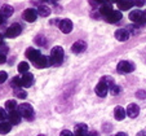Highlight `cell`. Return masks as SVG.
Returning a JSON list of instances; mask_svg holds the SVG:
<instances>
[{
	"label": "cell",
	"instance_id": "cell-7",
	"mask_svg": "<svg viewBox=\"0 0 146 136\" xmlns=\"http://www.w3.org/2000/svg\"><path fill=\"white\" fill-rule=\"evenodd\" d=\"M58 27H60V30L64 34H70L72 31V22L67 18L61 19L60 23H58Z\"/></svg>",
	"mask_w": 146,
	"mask_h": 136
},
{
	"label": "cell",
	"instance_id": "cell-21",
	"mask_svg": "<svg viewBox=\"0 0 146 136\" xmlns=\"http://www.w3.org/2000/svg\"><path fill=\"white\" fill-rule=\"evenodd\" d=\"M0 12H1V16L4 17H11L12 14H13V8H12L11 5H8V4H4L3 7H1V9H0Z\"/></svg>",
	"mask_w": 146,
	"mask_h": 136
},
{
	"label": "cell",
	"instance_id": "cell-33",
	"mask_svg": "<svg viewBox=\"0 0 146 136\" xmlns=\"http://www.w3.org/2000/svg\"><path fill=\"white\" fill-rule=\"evenodd\" d=\"M7 79H8V74L5 71H0V84H3Z\"/></svg>",
	"mask_w": 146,
	"mask_h": 136
},
{
	"label": "cell",
	"instance_id": "cell-24",
	"mask_svg": "<svg viewBox=\"0 0 146 136\" xmlns=\"http://www.w3.org/2000/svg\"><path fill=\"white\" fill-rule=\"evenodd\" d=\"M29 67H30V65H29L27 62L22 61V62H19V64H18L17 69H18L19 73H22V74H26V73H29Z\"/></svg>",
	"mask_w": 146,
	"mask_h": 136
},
{
	"label": "cell",
	"instance_id": "cell-45",
	"mask_svg": "<svg viewBox=\"0 0 146 136\" xmlns=\"http://www.w3.org/2000/svg\"><path fill=\"white\" fill-rule=\"evenodd\" d=\"M38 136H45V135H38Z\"/></svg>",
	"mask_w": 146,
	"mask_h": 136
},
{
	"label": "cell",
	"instance_id": "cell-26",
	"mask_svg": "<svg viewBox=\"0 0 146 136\" xmlns=\"http://www.w3.org/2000/svg\"><path fill=\"white\" fill-rule=\"evenodd\" d=\"M16 108H18V106H17V103L14 100H8L5 103V109L7 110L12 111V110H16Z\"/></svg>",
	"mask_w": 146,
	"mask_h": 136
},
{
	"label": "cell",
	"instance_id": "cell-14",
	"mask_svg": "<svg viewBox=\"0 0 146 136\" xmlns=\"http://www.w3.org/2000/svg\"><path fill=\"white\" fill-rule=\"evenodd\" d=\"M84 49H87V44L84 40H78L71 47V51L74 53H82V52H84Z\"/></svg>",
	"mask_w": 146,
	"mask_h": 136
},
{
	"label": "cell",
	"instance_id": "cell-17",
	"mask_svg": "<svg viewBox=\"0 0 146 136\" xmlns=\"http://www.w3.org/2000/svg\"><path fill=\"white\" fill-rule=\"evenodd\" d=\"M140 114V108L136 104H129L127 108V115L129 118H136V117Z\"/></svg>",
	"mask_w": 146,
	"mask_h": 136
},
{
	"label": "cell",
	"instance_id": "cell-10",
	"mask_svg": "<svg viewBox=\"0 0 146 136\" xmlns=\"http://www.w3.org/2000/svg\"><path fill=\"white\" fill-rule=\"evenodd\" d=\"M33 83H34V75L31 73H26V74H23L21 77V86L22 87L29 88V87L33 86Z\"/></svg>",
	"mask_w": 146,
	"mask_h": 136
},
{
	"label": "cell",
	"instance_id": "cell-13",
	"mask_svg": "<svg viewBox=\"0 0 146 136\" xmlns=\"http://www.w3.org/2000/svg\"><path fill=\"white\" fill-rule=\"evenodd\" d=\"M105 18H106V21H108V22L115 23V22H118V21H120V19L123 18V16H121V12L120 11H113L110 14H109V16H106Z\"/></svg>",
	"mask_w": 146,
	"mask_h": 136
},
{
	"label": "cell",
	"instance_id": "cell-28",
	"mask_svg": "<svg viewBox=\"0 0 146 136\" xmlns=\"http://www.w3.org/2000/svg\"><path fill=\"white\" fill-rule=\"evenodd\" d=\"M11 86L13 87V88H16V89H18L19 87H22V86H21V78H19V77H14L13 79H12V82H11Z\"/></svg>",
	"mask_w": 146,
	"mask_h": 136
},
{
	"label": "cell",
	"instance_id": "cell-11",
	"mask_svg": "<svg viewBox=\"0 0 146 136\" xmlns=\"http://www.w3.org/2000/svg\"><path fill=\"white\" fill-rule=\"evenodd\" d=\"M34 65H35L36 67H39V69H43V67H48L49 65H53V64H52L50 57H48V56H41Z\"/></svg>",
	"mask_w": 146,
	"mask_h": 136
},
{
	"label": "cell",
	"instance_id": "cell-39",
	"mask_svg": "<svg viewBox=\"0 0 146 136\" xmlns=\"http://www.w3.org/2000/svg\"><path fill=\"white\" fill-rule=\"evenodd\" d=\"M115 136H128V135H127V133H125V132H118Z\"/></svg>",
	"mask_w": 146,
	"mask_h": 136
},
{
	"label": "cell",
	"instance_id": "cell-25",
	"mask_svg": "<svg viewBox=\"0 0 146 136\" xmlns=\"http://www.w3.org/2000/svg\"><path fill=\"white\" fill-rule=\"evenodd\" d=\"M7 52H8V47L7 45H1L0 47V64H4L7 61V57H5Z\"/></svg>",
	"mask_w": 146,
	"mask_h": 136
},
{
	"label": "cell",
	"instance_id": "cell-22",
	"mask_svg": "<svg viewBox=\"0 0 146 136\" xmlns=\"http://www.w3.org/2000/svg\"><path fill=\"white\" fill-rule=\"evenodd\" d=\"M113 11H114V9H113V7H111L110 4H104V5L100 8V13H101L102 16H105V17L109 16V14H110Z\"/></svg>",
	"mask_w": 146,
	"mask_h": 136
},
{
	"label": "cell",
	"instance_id": "cell-8",
	"mask_svg": "<svg viewBox=\"0 0 146 136\" xmlns=\"http://www.w3.org/2000/svg\"><path fill=\"white\" fill-rule=\"evenodd\" d=\"M96 95L100 97H105L106 95H108V92L110 91V88H109V86L106 83H104L102 81H100V83L96 86Z\"/></svg>",
	"mask_w": 146,
	"mask_h": 136
},
{
	"label": "cell",
	"instance_id": "cell-19",
	"mask_svg": "<svg viewBox=\"0 0 146 136\" xmlns=\"http://www.w3.org/2000/svg\"><path fill=\"white\" fill-rule=\"evenodd\" d=\"M125 115H127V110H124L121 106H116L115 109H114V117H115L116 121H121L125 118Z\"/></svg>",
	"mask_w": 146,
	"mask_h": 136
},
{
	"label": "cell",
	"instance_id": "cell-29",
	"mask_svg": "<svg viewBox=\"0 0 146 136\" xmlns=\"http://www.w3.org/2000/svg\"><path fill=\"white\" fill-rule=\"evenodd\" d=\"M101 81L104 82V83H106L109 86V88H111V87L114 86V79L111 77H102Z\"/></svg>",
	"mask_w": 146,
	"mask_h": 136
},
{
	"label": "cell",
	"instance_id": "cell-46",
	"mask_svg": "<svg viewBox=\"0 0 146 136\" xmlns=\"http://www.w3.org/2000/svg\"><path fill=\"white\" fill-rule=\"evenodd\" d=\"M86 136H88V135H86Z\"/></svg>",
	"mask_w": 146,
	"mask_h": 136
},
{
	"label": "cell",
	"instance_id": "cell-35",
	"mask_svg": "<svg viewBox=\"0 0 146 136\" xmlns=\"http://www.w3.org/2000/svg\"><path fill=\"white\" fill-rule=\"evenodd\" d=\"M145 4V0H133V5L136 7H142Z\"/></svg>",
	"mask_w": 146,
	"mask_h": 136
},
{
	"label": "cell",
	"instance_id": "cell-3",
	"mask_svg": "<svg viewBox=\"0 0 146 136\" xmlns=\"http://www.w3.org/2000/svg\"><path fill=\"white\" fill-rule=\"evenodd\" d=\"M116 70L120 74H128V73H132L135 70V66L129 61H120L118 64V66H116Z\"/></svg>",
	"mask_w": 146,
	"mask_h": 136
},
{
	"label": "cell",
	"instance_id": "cell-32",
	"mask_svg": "<svg viewBox=\"0 0 146 136\" xmlns=\"http://www.w3.org/2000/svg\"><path fill=\"white\" fill-rule=\"evenodd\" d=\"M35 43L36 44H39V45H44L45 43V40H44V38H43V36L41 35H39V36H36V39H35Z\"/></svg>",
	"mask_w": 146,
	"mask_h": 136
},
{
	"label": "cell",
	"instance_id": "cell-6",
	"mask_svg": "<svg viewBox=\"0 0 146 136\" xmlns=\"http://www.w3.org/2000/svg\"><path fill=\"white\" fill-rule=\"evenodd\" d=\"M22 17L27 22H35L36 19H38V12L33 8H29L22 13Z\"/></svg>",
	"mask_w": 146,
	"mask_h": 136
},
{
	"label": "cell",
	"instance_id": "cell-27",
	"mask_svg": "<svg viewBox=\"0 0 146 136\" xmlns=\"http://www.w3.org/2000/svg\"><path fill=\"white\" fill-rule=\"evenodd\" d=\"M14 95H16V97H18V99H21V100H25L26 97H27V92L23 91V89L18 88L14 91Z\"/></svg>",
	"mask_w": 146,
	"mask_h": 136
},
{
	"label": "cell",
	"instance_id": "cell-4",
	"mask_svg": "<svg viewBox=\"0 0 146 136\" xmlns=\"http://www.w3.org/2000/svg\"><path fill=\"white\" fill-rule=\"evenodd\" d=\"M129 19L132 21V22H135V23H143V22H146L145 13H143V12H141V11H138V9L131 12V13H129Z\"/></svg>",
	"mask_w": 146,
	"mask_h": 136
},
{
	"label": "cell",
	"instance_id": "cell-30",
	"mask_svg": "<svg viewBox=\"0 0 146 136\" xmlns=\"http://www.w3.org/2000/svg\"><path fill=\"white\" fill-rule=\"evenodd\" d=\"M120 91H121V88H120V87H119V86H115V84H114V86L110 88L111 95H114V96H116V95H119V93H120Z\"/></svg>",
	"mask_w": 146,
	"mask_h": 136
},
{
	"label": "cell",
	"instance_id": "cell-1",
	"mask_svg": "<svg viewBox=\"0 0 146 136\" xmlns=\"http://www.w3.org/2000/svg\"><path fill=\"white\" fill-rule=\"evenodd\" d=\"M17 110L19 111L21 117H23L25 119H29V121L34 119V109H33V106H31L30 104H27V103L21 104V105H18Z\"/></svg>",
	"mask_w": 146,
	"mask_h": 136
},
{
	"label": "cell",
	"instance_id": "cell-43",
	"mask_svg": "<svg viewBox=\"0 0 146 136\" xmlns=\"http://www.w3.org/2000/svg\"><path fill=\"white\" fill-rule=\"evenodd\" d=\"M49 1H52V3H56V1H58V0H49Z\"/></svg>",
	"mask_w": 146,
	"mask_h": 136
},
{
	"label": "cell",
	"instance_id": "cell-20",
	"mask_svg": "<svg viewBox=\"0 0 146 136\" xmlns=\"http://www.w3.org/2000/svg\"><path fill=\"white\" fill-rule=\"evenodd\" d=\"M11 130H12L11 122H5V121L0 122V133H1V135H5V133L11 132Z\"/></svg>",
	"mask_w": 146,
	"mask_h": 136
},
{
	"label": "cell",
	"instance_id": "cell-36",
	"mask_svg": "<svg viewBox=\"0 0 146 136\" xmlns=\"http://www.w3.org/2000/svg\"><path fill=\"white\" fill-rule=\"evenodd\" d=\"M60 136H74V135H72L71 131H69V130H64L62 132H61V135H60Z\"/></svg>",
	"mask_w": 146,
	"mask_h": 136
},
{
	"label": "cell",
	"instance_id": "cell-9",
	"mask_svg": "<svg viewBox=\"0 0 146 136\" xmlns=\"http://www.w3.org/2000/svg\"><path fill=\"white\" fill-rule=\"evenodd\" d=\"M26 57H27L29 60H31L33 64H35L39 58L41 57V55H40V52H39V49H35V48H27V51H26Z\"/></svg>",
	"mask_w": 146,
	"mask_h": 136
},
{
	"label": "cell",
	"instance_id": "cell-16",
	"mask_svg": "<svg viewBox=\"0 0 146 136\" xmlns=\"http://www.w3.org/2000/svg\"><path fill=\"white\" fill-rule=\"evenodd\" d=\"M8 118L12 125H18V123L21 122V118H22V117H21L18 110H12V111H9Z\"/></svg>",
	"mask_w": 146,
	"mask_h": 136
},
{
	"label": "cell",
	"instance_id": "cell-31",
	"mask_svg": "<svg viewBox=\"0 0 146 136\" xmlns=\"http://www.w3.org/2000/svg\"><path fill=\"white\" fill-rule=\"evenodd\" d=\"M136 97L137 99H146V91L145 89H140L136 92Z\"/></svg>",
	"mask_w": 146,
	"mask_h": 136
},
{
	"label": "cell",
	"instance_id": "cell-37",
	"mask_svg": "<svg viewBox=\"0 0 146 136\" xmlns=\"http://www.w3.org/2000/svg\"><path fill=\"white\" fill-rule=\"evenodd\" d=\"M94 1H97V3H100V4H102V5H104V4H106L108 1H110V0H94Z\"/></svg>",
	"mask_w": 146,
	"mask_h": 136
},
{
	"label": "cell",
	"instance_id": "cell-5",
	"mask_svg": "<svg viewBox=\"0 0 146 136\" xmlns=\"http://www.w3.org/2000/svg\"><path fill=\"white\" fill-rule=\"evenodd\" d=\"M21 31H22L21 26H19L18 23H13V25H11L7 29L5 36H8V38H16V36H18L19 34H21Z\"/></svg>",
	"mask_w": 146,
	"mask_h": 136
},
{
	"label": "cell",
	"instance_id": "cell-23",
	"mask_svg": "<svg viewBox=\"0 0 146 136\" xmlns=\"http://www.w3.org/2000/svg\"><path fill=\"white\" fill-rule=\"evenodd\" d=\"M38 14H40L43 17H48L50 14V9L47 5H40L38 8Z\"/></svg>",
	"mask_w": 146,
	"mask_h": 136
},
{
	"label": "cell",
	"instance_id": "cell-18",
	"mask_svg": "<svg viewBox=\"0 0 146 136\" xmlns=\"http://www.w3.org/2000/svg\"><path fill=\"white\" fill-rule=\"evenodd\" d=\"M119 11H128L133 7V0H119L118 3Z\"/></svg>",
	"mask_w": 146,
	"mask_h": 136
},
{
	"label": "cell",
	"instance_id": "cell-40",
	"mask_svg": "<svg viewBox=\"0 0 146 136\" xmlns=\"http://www.w3.org/2000/svg\"><path fill=\"white\" fill-rule=\"evenodd\" d=\"M1 45H3V35L0 34V47H1Z\"/></svg>",
	"mask_w": 146,
	"mask_h": 136
},
{
	"label": "cell",
	"instance_id": "cell-15",
	"mask_svg": "<svg viewBox=\"0 0 146 136\" xmlns=\"http://www.w3.org/2000/svg\"><path fill=\"white\" fill-rule=\"evenodd\" d=\"M115 38L119 42H125L129 38V31L125 30V29H119V30L115 31Z\"/></svg>",
	"mask_w": 146,
	"mask_h": 136
},
{
	"label": "cell",
	"instance_id": "cell-34",
	"mask_svg": "<svg viewBox=\"0 0 146 136\" xmlns=\"http://www.w3.org/2000/svg\"><path fill=\"white\" fill-rule=\"evenodd\" d=\"M5 118H7V113H5V110H4L3 108H0V121L3 122V121H5Z\"/></svg>",
	"mask_w": 146,
	"mask_h": 136
},
{
	"label": "cell",
	"instance_id": "cell-42",
	"mask_svg": "<svg viewBox=\"0 0 146 136\" xmlns=\"http://www.w3.org/2000/svg\"><path fill=\"white\" fill-rule=\"evenodd\" d=\"M110 1H114V3H118L119 0H110Z\"/></svg>",
	"mask_w": 146,
	"mask_h": 136
},
{
	"label": "cell",
	"instance_id": "cell-2",
	"mask_svg": "<svg viewBox=\"0 0 146 136\" xmlns=\"http://www.w3.org/2000/svg\"><path fill=\"white\" fill-rule=\"evenodd\" d=\"M50 60H52L53 65H61L64 61V49L62 47L57 45V47L52 48V52H50Z\"/></svg>",
	"mask_w": 146,
	"mask_h": 136
},
{
	"label": "cell",
	"instance_id": "cell-44",
	"mask_svg": "<svg viewBox=\"0 0 146 136\" xmlns=\"http://www.w3.org/2000/svg\"><path fill=\"white\" fill-rule=\"evenodd\" d=\"M143 13H145V19H146V11H145V12H143Z\"/></svg>",
	"mask_w": 146,
	"mask_h": 136
},
{
	"label": "cell",
	"instance_id": "cell-12",
	"mask_svg": "<svg viewBox=\"0 0 146 136\" xmlns=\"http://www.w3.org/2000/svg\"><path fill=\"white\" fill-rule=\"evenodd\" d=\"M88 126L84 125V123H78L74 127V133L75 136H86L88 135Z\"/></svg>",
	"mask_w": 146,
	"mask_h": 136
},
{
	"label": "cell",
	"instance_id": "cell-38",
	"mask_svg": "<svg viewBox=\"0 0 146 136\" xmlns=\"http://www.w3.org/2000/svg\"><path fill=\"white\" fill-rule=\"evenodd\" d=\"M4 21H5V17L0 14V25H1V23H4Z\"/></svg>",
	"mask_w": 146,
	"mask_h": 136
},
{
	"label": "cell",
	"instance_id": "cell-41",
	"mask_svg": "<svg viewBox=\"0 0 146 136\" xmlns=\"http://www.w3.org/2000/svg\"><path fill=\"white\" fill-rule=\"evenodd\" d=\"M88 136H98V133H96V132H91V133H88Z\"/></svg>",
	"mask_w": 146,
	"mask_h": 136
}]
</instances>
